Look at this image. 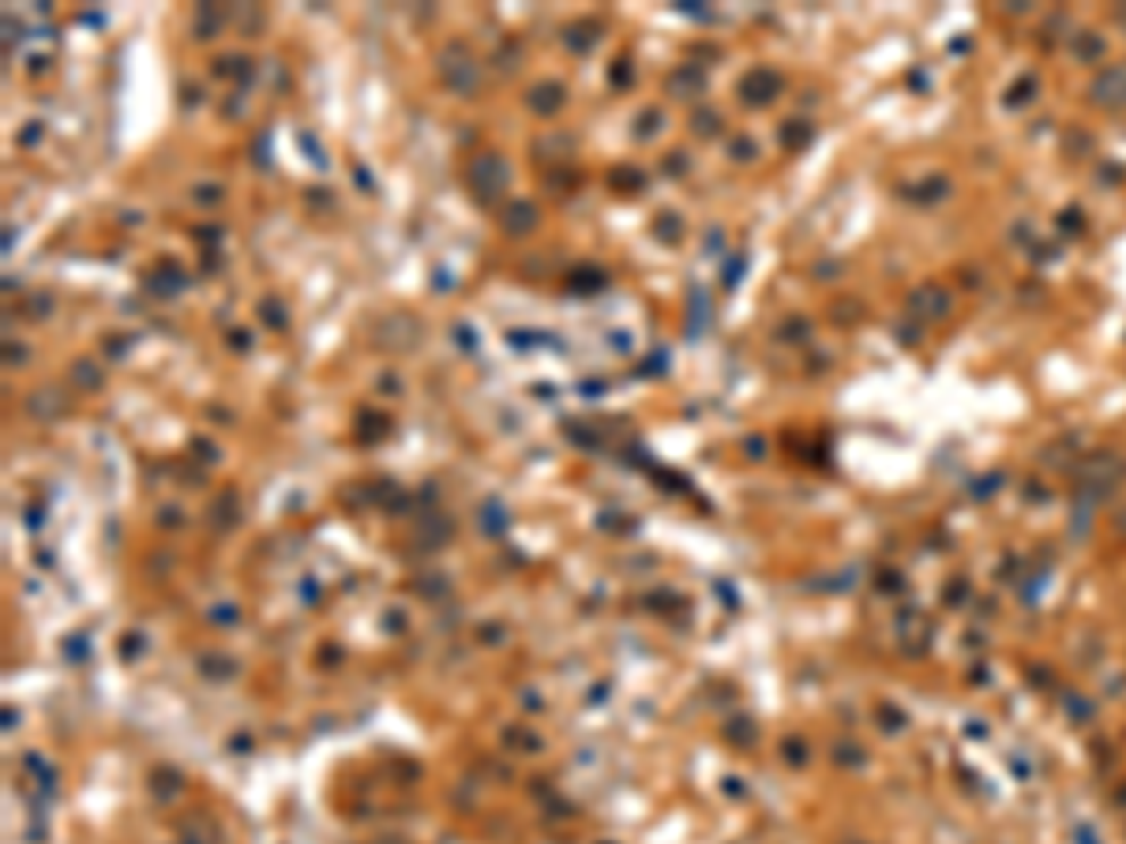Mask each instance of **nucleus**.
<instances>
[{
  "label": "nucleus",
  "instance_id": "7ed1b4c3",
  "mask_svg": "<svg viewBox=\"0 0 1126 844\" xmlns=\"http://www.w3.org/2000/svg\"><path fill=\"white\" fill-rule=\"evenodd\" d=\"M533 214H538V210H533L530 203H514V207H507V214H499V222H504V229H511V233H522V229H530L533 222H538Z\"/></svg>",
  "mask_w": 1126,
  "mask_h": 844
},
{
  "label": "nucleus",
  "instance_id": "f257e3e1",
  "mask_svg": "<svg viewBox=\"0 0 1126 844\" xmlns=\"http://www.w3.org/2000/svg\"><path fill=\"white\" fill-rule=\"evenodd\" d=\"M458 49V61H451V53H440V76L455 86L458 94H473L477 91V64H473V57H470V49H462V45H455Z\"/></svg>",
  "mask_w": 1126,
  "mask_h": 844
},
{
  "label": "nucleus",
  "instance_id": "f03ea898",
  "mask_svg": "<svg viewBox=\"0 0 1126 844\" xmlns=\"http://www.w3.org/2000/svg\"><path fill=\"white\" fill-rule=\"evenodd\" d=\"M560 94H563V91H560L556 83H541V86H533V94H530L526 102H530V110H538V113H556V105L563 102Z\"/></svg>",
  "mask_w": 1126,
  "mask_h": 844
}]
</instances>
